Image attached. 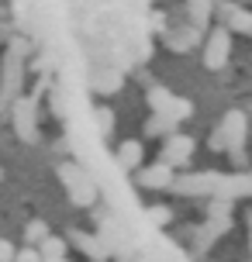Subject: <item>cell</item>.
Wrapping results in <instances>:
<instances>
[{"label": "cell", "mask_w": 252, "mask_h": 262, "mask_svg": "<svg viewBox=\"0 0 252 262\" xmlns=\"http://www.w3.org/2000/svg\"><path fill=\"white\" fill-rule=\"evenodd\" d=\"M245 124H249V118L242 114V111H228L225 121H221V131H225V148L232 152V159H245L242 152H245Z\"/></svg>", "instance_id": "2"}, {"label": "cell", "mask_w": 252, "mask_h": 262, "mask_svg": "<svg viewBox=\"0 0 252 262\" xmlns=\"http://www.w3.org/2000/svg\"><path fill=\"white\" fill-rule=\"evenodd\" d=\"M93 262H100V259H93Z\"/></svg>", "instance_id": "26"}, {"label": "cell", "mask_w": 252, "mask_h": 262, "mask_svg": "<svg viewBox=\"0 0 252 262\" xmlns=\"http://www.w3.org/2000/svg\"><path fill=\"white\" fill-rule=\"evenodd\" d=\"M214 186H218V176H211V172L173 180V190H180V193H214Z\"/></svg>", "instance_id": "9"}, {"label": "cell", "mask_w": 252, "mask_h": 262, "mask_svg": "<svg viewBox=\"0 0 252 262\" xmlns=\"http://www.w3.org/2000/svg\"><path fill=\"white\" fill-rule=\"evenodd\" d=\"M228 55H232V35H228L225 28H214L211 38H207L204 62H207V69H221V66L228 62Z\"/></svg>", "instance_id": "5"}, {"label": "cell", "mask_w": 252, "mask_h": 262, "mask_svg": "<svg viewBox=\"0 0 252 262\" xmlns=\"http://www.w3.org/2000/svg\"><path fill=\"white\" fill-rule=\"evenodd\" d=\"M235 17H232V25L239 28V31H249L252 35V14H245V11H232Z\"/></svg>", "instance_id": "19"}, {"label": "cell", "mask_w": 252, "mask_h": 262, "mask_svg": "<svg viewBox=\"0 0 252 262\" xmlns=\"http://www.w3.org/2000/svg\"><path fill=\"white\" fill-rule=\"evenodd\" d=\"M41 262H69L66 255H59V259H41Z\"/></svg>", "instance_id": "25"}, {"label": "cell", "mask_w": 252, "mask_h": 262, "mask_svg": "<svg viewBox=\"0 0 252 262\" xmlns=\"http://www.w3.org/2000/svg\"><path fill=\"white\" fill-rule=\"evenodd\" d=\"M14 262H41V252H38V245H28V249H21L17 255H14Z\"/></svg>", "instance_id": "18"}, {"label": "cell", "mask_w": 252, "mask_h": 262, "mask_svg": "<svg viewBox=\"0 0 252 262\" xmlns=\"http://www.w3.org/2000/svg\"><path fill=\"white\" fill-rule=\"evenodd\" d=\"M149 217H152V224H170L173 210L170 207H149Z\"/></svg>", "instance_id": "20"}, {"label": "cell", "mask_w": 252, "mask_h": 262, "mask_svg": "<svg viewBox=\"0 0 252 262\" xmlns=\"http://www.w3.org/2000/svg\"><path fill=\"white\" fill-rule=\"evenodd\" d=\"M69 238H73V245H76L80 252H87L90 259H104V255H107V245L97 235H87V231H69Z\"/></svg>", "instance_id": "10"}, {"label": "cell", "mask_w": 252, "mask_h": 262, "mask_svg": "<svg viewBox=\"0 0 252 262\" xmlns=\"http://www.w3.org/2000/svg\"><path fill=\"white\" fill-rule=\"evenodd\" d=\"M245 221H249V249H252V210H249V217H245Z\"/></svg>", "instance_id": "24"}, {"label": "cell", "mask_w": 252, "mask_h": 262, "mask_svg": "<svg viewBox=\"0 0 252 262\" xmlns=\"http://www.w3.org/2000/svg\"><path fill=\"white\" fill-rule=\"evenodd\" d=\"M149 104H152L156 114H166L170 104H173V93L166 90V86H152V90H149Z\"/></svg>", "instance_id": "13"}, {"label": "cell", "mask_w": 252, "mask_h": 262, "mask_svg": "<svg viewBox=\"0 0 252 262\" xmlns=\"http://www.w3.org/2000/svg\"><path fill=\"white\" fill-rule=\"evenodd\" d=\"M252 193V176H218V186H214V196L221 200H235V196Z\"/></svg>", "instance_id": "8"}, {"label": "cell", "mask_w": 252, "mask_h": 262, "mask_svg": "<svg viewBox=\"0 0 252 262\" xmlns=\"http://www.w3.org/2000/svg\"><path fill=\"white\" fill-rule=\"evenodd\" d=\"M14 255H17L14 245L7 242V238H0V262H14Z\"/></svg>", "instance_id": "22"}, {"label": "cell", "mask_w": 252, "mask_h": 262, "mask_svg": "<svg viewBox=\"0 0 252 262\" xmlns=\"http://www.w3.org/2000/svg\"><path fill=\"white\" fill-rule=\"evenodd\" d=\"M45 235H49V224H45V221H28L25 224V242H28V245H38Z\"/></svg>", "instance_id": "15"}, {"label": "cell", "mask_w": 252, "mask_h": 262, "mask_svg": "<svg viewBox=\"0 0 252 262\" xmlns=\"http://www.w3.org/2000/svg\"><path fill=\"white\" fill-rule=\"evenodd\" d=\"M173 166L170 162H162L159 159V166H149V169H142L138 172V183L142 186H149V190H166V186H173Z\"/></svg>", "instance_id": "7"}, {"label": "cell", "mask_w": 252, "mask_h": 262, "mask_svg": "<svg viewBox=\"0 0 252 262\" xmlns=\"http://www.w3.org/2000/svg\"><path fill=\"white\" fill-rule=\"evenodd\" d=\"M59 176H62V183L69 190V200L76 204V207H93V200H97V183H93L90 172H83L80 166H59Z\"/></svg>", "instance_id": "1"}, {"label": "cell", "mask_w": 252, "mask_h": 262, "mask_svg": "<svg viewBox=\"0 0 252 262\" xmlns=\"http://www.w3.org/2000/svg\"><path fill=\"white\" fill-rule=\"evenodd\" d=\"M166 114H170L173 121H183L186 114H190V104H186V100H176V97H173V104H170V111H166Z\"/></svg>", "instance_id": "17"}, {"label": "cell", "mask_w": 252, "mask_h": 262, "mask_svg": "<svg viewBox=\"0 0 252 262\" xmlns=\"http://www.w3.org/2000/svg\"><path fill=\"white\" fill-rule=\"evenodd\" d=\"M173 128H176V121H173L170 114H156V118L149 121V128H145V131H149V135H162V131L170 135Z\"/></svg>", "instance_id": "16"}, {"label": "cell", "mask_w": 252, "mask_h": 262, "mask_svg": "<svg viewBox=\"0 0 252 262\" xmlns=\"http://www.w3.org/2000/svg\"><path fill=\"white\" fill-rule=\"evenodd\" d=\"M100 242L107 245V252H111V255H121V259L132 252V242H128V235L121 231L118 221H104V224H100Z\"/></svg>", "instance_id": "6"}, {"label": "cell", "mask_w": 252, "mask_h": 262, "mask_svg": "<svg viewBox=\"0 0 252 262\" xmlns=\"http://www.w3.org/2000/svg\"><path fill=\"white\" fill-rule=\"evenodd\" d=\"M142 156H145V148H142V142H138V138H128V142H121V148H118L121 169H138V166H142Z\"/></svg>", "instance_id": "11"}, {"label": "cell", "mask_w": 252, "mask_h": 262, "mask_svg": "<svg viewBox=\"0 0 252 262\" xmlns=\"http://www.w3.org/2000/svg\"><path fill=\"white\" fill-rule=\"evenodd\" d=\"M14 128L25 142H35L38 138V121H35V100L31 97H17L14 104Z\"/></svg>", "instance_id": "4"}, {"label": "cell", "mask_w": 252, "mask_h": 262, "mask_svg": "<svg viewBox=\"0 0 252 262\" xmlns=\"http://www.w3.org/2000/svg\"><path fill=\"white\" fill-rule=\"evenodd\" d=\"M97 86H100V90H118V86H121V76H118V73H111V76H100V79H97Z\"/></svg>", "instance_id": "21"}, {"label": "cell", "mask_w": 252, "mask_h": 262, "mask_svg": "<svg viewBox=\"0 0 252 262\" xmlns=\"http://www.w3.org/2000/svg\"><path fill=\"white\" fill-rule=\"evenodd\" d=\"M194 148H197V142L190 135L170 131V138L162 145V162H170L173 169H183V166H190V159H194Z\"/></svg>", "instance_id": "3"}, {"label": "cell", "mask_w": 252, "mask_h": 262, "mask_svg": "<svg viewBox=\"0 0 252 262\" xmlns=\"http://www.w3.org/2000/svg\"><path fill=\"white\" fill-rule=\"evenodd\" d=\"M211 148H225V131H221V124H218L214 135H211Z\"/></svg>", "instance_id": "23"}, {"label": "cell", "mask_w": 252, "mask_h": 262, "mask_svg": "<svg viewBox=\"0 0 252 262\" xmlns=\"http://www.w3.org/2000/svg\"><path fill=\"white\" fill-rule=\"evenodd\" d=\"M93 124H97L100 135H111V131H114V111H111V107H97V111H93Z\"/></svg>", "instance_id": "14"}, {"label": "cell", "mask_w": 252, "mask_h": 262, "mask_svg": "<svg viewBox=\"0 0 252 262\" xmlns=\"http://www.w3.org/2000/svg\"><path fill=\"white\" fill-rule=\"evenodd\" d=\"M38 252H41V259H59V255H66V238L45 235L38 242Z\"/></svg>", "instance_id": "12"}]
</instances>
